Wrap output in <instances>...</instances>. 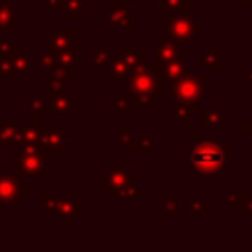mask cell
Returning a JSON list of instances; mask_svg holds the SVG:
<instances>
[{
    "mask_svg": "<svg viewBox=\"0 0 252 252\" xmlns=\"http://www.w3.org/2000/svg\"><path fill=\"white\" fill-rule=\"evenodd\" d=\"M163 73H165V77H167L169 81H175V79H179V77L185 73V65H183L177 57H173V59L165 61V65H163Z\"/></svg>",
    "mask_w": 252,
    "mask_h": 252,
    "instance_id": "obj_7",
    "label": "cell"
},
{
    "mask_svg": "<svg viewBox=\"0 0 252 252\" xmlns=\"http://www.w3.org/2000/svg\"><path fill=\"white\" fill-rule=\"evenodd\" d=\"M244 134H252V118L244 120Z\"/></svg>",
    "mask_w": 252,
    "mask_h": 252,
    "instance_id": "obj_16",
    "label": "cell"
},
{
    "mask_svg": "<svg viewBox=\"0 0 252 252\" xmlns=\"http://www.w3.org/2000/svg\"><path fill=\"white\" fill-rule=\"evenodd\" d=\"M156 89H158V77L146 65L134 69V75H132V91L136 93V96L150 94Z\"/></svg>",
    "mask_w": 252,
    "mask_h": 252,
    "instance_id": "obj_4",
    "label": "cell"
},
{
    "mask_svg": "<svg viewBox=\"0 0 252 252\" xmlns=\"http://www.w3.org/2000/svg\"><path fill=\"white\" fill-rule=\"evenodd\" d=\"M163 6L167 10H179V8H189L187 0H163Z\"/></svg>",
    "mask_w": 252,
    "mask_h": 252,
    "instance_id": "obj_14",
    "label": "cell"
},
{
    "mask_svg": "<svg viewBox=\"0 0 252 252\" xmlns=\"http://www.w3.org/2000/svg\"><path fill=\"white\" fill-rule=\"evenodd\" d=\"M205 91H207V75L191 73V75H181L179 79L173 81L171 94L177 102L193 108L195 104L201 102V98L205 96Z\"/></svg>",
    "mask_w": 252,
    "mask_h": 252,
    "instance_id": "obj_2",
    "label": "cell"
},
{
    "mask_svg": "<svg viewBox=\"0 0 252 252\" xmlns=\"http://www.w3.org/2000/svg\"><path fill=\"white\" fill-rule=\"evenodd\" d=\"M165 213L167 215H181V205L179 199H165Z\"/></svg>",
    "mask_w": 252,
    "mask_h": 252,
    "instance_id": "obj_13",
    "label": "cell"
},
{
    "mask_svg": "<svg viewBox=\"0 0 252 252\" xmlns=\"http://www.w3.org/2000/svg\"><path fill=\"white\" fill-rule=\"evenodd\" d=\"M122 51V55H128V61L126 63H130V65H134V69H138V67H142L144 65V55H140V53H136V51H130V49H120Z\"/></svg>",
    "mask_w": 252,
    "mask_h": 252,
    "instance_id": "obj_9",
    "label": "cell"
},
{
    "mask_svg": "<svg viewBox=\"0 0 252 252\" xmlns=\"http://www.w3.org/2000/svg\"><path fill=\"white\" fill-rule=\"evenodd\" d=\"M191 165L205 179H217L226 169L224 146L215 138H191Z\"/></svg>",
    "mask_w": 252,
    "mask_h": 252,
    "instance_id": "obj_1",
    "label": "cell"
},
{
    "mask_svg": "<svg viewBox=\"0 0 252 252\" xmlns=\"http://www.w3.org/2000/svg\"><path fill=\"white\" fill-rule=\"evenodd\" d=\"M244 8L250 10V8H252V0H244Z\"/></svg>",
    "mask_w": 252,
    "mask_h": 252,
    "instance_id": "obj_18",
    "label": "cell"
},
{
    "mask_svg": "<svg viewBox=\"0 0 252 252\" xmlns=\"http://www.w3.org/2000/svg\"><path fill=\"white\" fill-rule=\"evenodd\" d=\"M191 213L193 215H207V201L203 197H197L193 199V205H191Z\"/></svg>",
    "mask_w": 252,
    "mask_h": 252,
    "instance_id": "obj_12",
    "label": "cell"
},
{
    "mask_svg": "<svg viewBox=\"0 0 252 252\" xmlns=\"http://www.w3.org/2000/svg\"><path fill=\"white\" fill-rule=\"evenodd\" d=\"M242 203H244V193L242 191H228L226 193V205L228 207H242Z\"/></svg>",
    "mask_w": 252,
    "mask_h": 252,
    "instance_id": "obj_10",
    "label": "cell"
},
{
    "mask_svg": "<svg viewBox=\"0 0 252 252\" xmlns=\"http://www.w3.org/2000/svg\"><path fill=\"white\" fill-rule=\"evenodd\" d=\"M244 79L250 83V81H252V73H246V75H244Z\"/></svg>",
    "mask_w": 252,
    "mask_h": 252,
    "instance_id": "obj_19",
    "label": "cell"
},
{
    "mask_svg": "<svg viewBox=\"0 0 252 252\" xmlns=\"http://www.w3.org/2000/svg\"><path fill=\"white\" fill-rule=\"evenodd\" d=\"M112 71H114V81H118L120 75H126V65L120 63V61H116V63L112 65Z\"/></svg>",
    "mask_w": 252,
    "mask_h": 252,
    "instance_id": "obj_15",
    "label": "cell"
},
{
    "mask_svg": "<svg viewBox=\"0 0 252 252\" xmlns=\"http://www.w3.org/2000/svg\"><path fill=\"white\" fill-rule=\"evenodd\" d=\"M156 57L159 61H169L173 57H179V49L175 47V43L167 41L165 37L156 39Z\"/></svg>",
    "mask_w": 252,
    "mask_h": 252,
    "instance_id": "obj_5",
    "label": "cell"
},
{
    "mask_svg": "<svg viewBox=\"0 0 252 252\" xmlns=\"http://www.w3.org/2000/svg\"><path fill=\"white\" fill-rule=\"evenodd\" d=\"M242 205L246 207V213H248V215H252V199H250V201H244Z\"/></svg>",
    "mask_w": 252,
    "mask_h": 252,
    "instance_id": "obj_17",
    "label": "cell"
},
{
    "mask_svg": "<svg viewBox=\"0 0 252 252\" xmlns=\"http://www.w3.org/2000/svg\"><path fill=\"white\" fill-rule=\"evenodd\" d=\"M201 61H203V65H207V67H209V71H211V73H215V71H217V49H215V47H211L207 53H203Z\"/></svg>",
    "mask_w": 252,
    "mask_h": 252,
    "instance_id": "obj_8",
    "label": "cell"
},
{
    "mask_svg": "<svg viewBox=\"0 0 252 252\" xmlns=\"http://www.w3.org/2000/svg\"><path fill=\"white\" fill-rule=\"evenodd\" d=\"M224 120V110H201V126H220Z\"/></svg>",
    "mask_w": 252,
    "mask_h": 252,
    "instance_id": "obj_6",
    "label": "cell"
},
{
    "mask_svg": "<svg viewBox=\"0 0 252 252\" xmlns=\"http://www.w3.org/2000/svg\"><path fill=\"white\" fill-rule=\"evenodd\" d=\"M136 148H138V152H152L154 150V138L152 136L136 138Z\"/></svg>",
    "mask_w": 252,
    "mask_h": 252,
    "instance_id": "obj_11",
    "label": "cell"
},
{
    "mask_svg": "<svg viewBox=\"0 0 252 252\" xmlns=\"http://www.w3.org/2000/svg\"><path fill=\"white\" fill-rule=\"evenodd\" d=\"M167 37H175L181 43H187L193 35L199 33V26L187 16V14H175L173 18L167 20Z\"/></svg>",
    "mask_w": 252,
    "mask_h": 252,
    "instance_id": "obj_3",
    "label": "cell"
}]
</instances>
